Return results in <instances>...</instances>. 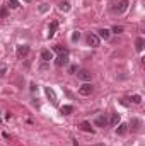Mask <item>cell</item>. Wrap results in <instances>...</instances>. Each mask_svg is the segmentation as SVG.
I'll return each instance as SVG.
<instances>
[{"label":"cell","instance_id":"obj_1","mask_svg":"<svg viewBox=\"0 0 145 146\" xmlns=\"http://www.w3.org/2000/svg\"><path fill=\"white\" fill-rule=\"evenodd\" d=\"M128 5H130V2H128V0H119V2H116V3H113L111 10H113L114 14H123V12H126Z\"/></svg>","mask_w":145,"mask_h":146},{"label":"cell","instance_id":"obj_2","mask_svg":"<svg viewBox=\"0 0 145 146\" xmlns=\"http://www.w3.org/2000/svg\"><path fill=\"white\" fill-rule=\"evenodd\" d=\"M55 65H56V66H65V65H68V53H67V51L60 53L58 58L55 60Z\"/></svg>","mask_w":145,"mask_h":146},{"label":"cell","instance_id":"obj_3","mask_svg":"<svg viewBox=\"0 0 145 146\" xmlns=\"http://www.w3.org/2000/svg\"><path fill=\"white\" fill-rule=\"evenodd\" d=\"M99 42H101V39L97 37V34H94V33L87 34V44H89L91 48H97V46H99Z\"/></svg>","mask_w":145,"mask_h":146},{"label":"cell","instance_id":"obj_4","mask_svg":"<svg viewBox=\"0 0 145 146\" xmlns=\"http://www.w3.org/2000/svg\"><path fill=\"white\" fill-rule=\"evenodd\" d=\"M79 94H80V95H91V94H92V85H91V83H84V85L79 88Z\"/></svg>","mask_w":145,"mask_h":146},{"label":"cell","instance_id":"obj_5","mask_svg":"<svg viewBox=\"0 0 145 146\" xmlns=\"http://www.w3.org/2000/svg\"><path fill=\"white\" fill-rule=\"evenodd\" d=\"M77 76H79L80 80H84V82H89V80L92 78V73L89 72V70H80V72L77 73Z\"/></svg>","mask_w":145,"mask_h":146},{"label":"cell","instance_id":"obj_6","mask_svg":"<svg viewBox=\"0 0 145 146\" xmlns=\"http://www.w3.org/2000/svg\"><path fill=\"white\" fill-rule=\"evenodd\" d=\"M44 92H46V95L50 97V100H51V104H53V106H56V104H58V100H56V95H55V92H53V88H50V87H46V90H44Z\"/></svg>","mask_w":145,"mask_h":146},{"label":"cell","instance_id":"obj_7","mask_svg":"<svg viewBox=\"0 0 145 146\" xmlns=\"http://www.w3.org/2000/svg\"><path fill=\"white\" fill-rule=\"evenodd\" d=\"M96 124H97L99 127H104V126L108 124V119H106V115H97V117H96Z\"/></svg>","mask_w":145,"mask_h":146},{"label":"cell","instance_id":"obj_8","mask_svg":"<svg viewBox=\"0 0 145 146\" xmlns=\"http://www.w3.org/2000/svg\"><path fill=\"white\" fill-rule=\"evenodd\" d=\"M56 27H58V22H56V21H53V22L50 24V29H48V37H53V36H55Z\"/></svg>","mask_w":145,"mask_h":146},{"label":"cell","instance_id":"obj_9","mask_svg":"<svg viewBox=\"0 0 145 146\" xmlns=\"http://www.w3.org/2000/svg\"><path fill=\"white\" fill-rule=\"evenodd\" d=\"M28 53H29V48H28V46H19V48H17V56H19V58L26 56Z\"/></svg>","mask_w":145,"mask_h":146},{"label":"cell","instance_id":"obj_10","mask_svg":"<svg viewBox=\"0 0 145 146\" xmlns=\"http://www.w3.org/2000/svg\"><path fill=\"white\" fill-rule=\"evenodd\" d=\"M41 60H43L44 63H48V61L51 60V53H50L48 49H43V51H41Z\"/></svg>","mask_w":145,"mask_h":146},{"label":"cell","instance_id":"obj_11","mask_svg":"<svg viewBox=\"0 0 145 146\" xmlns=\"http://www.w3.org/2000/svg\"><path fill=\"white\" fill-rule=\"evenodd\" d=\"M144 46H145L144 37H138V39L135 41V48H137V51H144Z\"/></svg>","mask_w":145,"mask_h":146},{"label":"cell","instance_id":"obj_12","mask_svg":"<svg viewBox=\"0 0 145 146\" xmlns=\"http://www.w3.org/2000/svg\"><path fill=\"white\" fill-rule=\"evenodd\" d=\"M109 124H111V126H118V124H119V114H111Z\"/></svg>","mask_w":145,"mask_h":146},{"label":"cell","instance_id":"obj_13","mask_svg":"<svg viewBox=\"0 0 145 146\" xmlns=\"http://www.w3.org/2000/svg\"><path fill=\"white\" fill-rule=\"evenodd\" d=\"M80 129H82V131H85V133H94V129L91 127V124H89V122H85V121H84V122H80Z\"/></svg>","mask_w":145,"mask_h":146},{"label":"cell","instance_id":"obj_14","mask_svg":"<svg viewBox=\"0 0 145 146\" xmlns=\"http://www.w3.org/2000/svg\"><path fill=\"white\" fill-rule=\"evenodd\" d=\"M126 131H128V124H118V127H116L118 134H126Z\"/></svg>","mask_w":145,"mask_h":146},{"label":"cell","instance_id":"obj_15","mask_svg":"<svg viewBox=\"0 0 145 146\" xmlns=\"http://www.w3.org/2000/svg\"><path fill=\"white\" fill-rule=\"evenodd\" d=\"M130 126H132V129H133V131H138V129H140V126H142V122H140L138 119H133V121L130 122Z\"/></svg>","mask_w":145,"mask_h":146},{"label":"cell","instance_id":"obj_16","mask_svg":"<svg viewBox=\"0 0 145 146\" xmlns=\"http://www.w3.org/2000/svg\"><path fill=\"white\" fill-rule=\"evenodd\" d=\"M109 34H111V33H109L108 29H101V31H99V34H97V37H99V39H108Z\"/></svg>","mask_w":145,"mask_h":146},{"label":"cell","instance_id":"obj_17","mask_svg":"<svg viewBox=\"0 0 145 146\" xmlns=\"http://www.w3.org/2000/svg\"><path fill=\"white\" fill-rule=\"evenodd\" d=\"M58 7H60L62 12H68V10H70V3H68V2H60Z\"/></svg>","mask_w":145,"mask_h":146},{"label":"cell","instance_id":"obj_18","mask_svg":"<svg viewBox=\"0 0 145 146\" xmlns=\"http://www.w3.org/2000/svg\"><path fill=\"white\" fill-rule=\"evenodd\" d=\"M72 112H73L72 106H63V107H62V114H65V115H68V114H72Z\"/></svg>","mask_w":145,"mask_h":146},{"label":"cell","instance_id":"obj_19","mask_svg":"<svg viewBox=\"0 0 145 146\" xmlns=\"http://www.w3.org/2000/svg\"><path fill=\"white\" fill-rule=\"evenodd\" d=\"M7 5L10 9H19V2L17 0H7Z\"/></svg>","mask_w":145,"mask_h":146},{"label":"cell","instance_id":"obj_20","mask_svg":"<svg viewBox=\"0 0 145 146\" xmlns=\"http://www.w3.org/2000/svg\"><path fill=\"white\" fill-rule=\"evenodd\" d=\"M113 33H114V34H121V33H123V27H121V26H114V27H113Z\"/></svg>","mask_w":145,"mask_h":146},{"label":"cell","instance_id":"obj_21","mask_svg":"<svg viewBox=\"0 0 145 146\" xmlns=\"http://www.w3.org/2000/svg\"><path fill=\"white\" fill-rule=\"evenodd\" d=\"M132 102H133V104H140V102H142V97H140V95H133V97H132Z\"/></svg>","mask_w":145,"mask_h":146},{"label":"cell","instance_id":"obj_22","mask_svg":"<svg viewBox=\"0 0 145 146\" xmlns=\"http://www.w3.org/2000/svg\"><path fill=\"white\" fill-rule=\"evenodd\" d=\"M79 39H80V33H79V31H75V33L72 34V41H79Z\"/></svg>","mask_w":145,"mask_h":146},{"label":"cell","instance_id":"obj_23","mask_svg":"<svg viewBox=\"0 0 145 146\" xmlns=\"http://www.w3.org/2000/svg\"><path fill=\"white\" fill-rule=\"evenodd\" d=\"M5 73H7V66L5 65H0V76H3Z\"/></svg>","mask_w":145,"mask_h":146},{"label":"cell","instance_id":"obj_24","mask_svg":"<svg viewBox=\"0 0 145 146\" xmlns=\"http://www.w3.org/2000/svg\"><path fill=\"white\" fill-rule=\"evenodd\" d=\"M0 17H7V9H5V7L0 9Z\"/></svg>","mask_w":145,"mask_h":146},{"label":"cell","instance_id":"obj_25","mask_svg":"<svg viewBox=\"0 0 145 146\" xmlns=\"http://www.w3.org/2000/svg\"><path fill=\"white\" fill-rule=\"evenodd\" d=\"M75 72H77V66H75V65H72V66L68 68V73H75Z\"/></svg>","mask_w":145,"mask_h":146},{"label":"cell","instance_id":"obj_26","mask_svg":"<svg viewBox=\"0 0 145 146\" xmlns=\"http://www.w3.org/2000/svg\"><path fill=\"white\" fill-rule=\"evenodd\" d=\"M46 9H48V7H46V3H41V7H39V10H41V12H46Z\"/></svg>","mask_w":145,"mask_h":146},{"label":"cell","instance_id":"obj_27","mask_svg":"<svg viewBox=\"0 0 145 146\" xmlns=\"http://www.w3.org/2000/svg\"><path fill=\"white\" fill-rule=\"evenodd\" d=\"M55 51H58V53H63V51H65V49H63V48H62V46H55Z\"/></svg>","mask_w":145,"mask_h":146},{"label":"cell","instance_id":"obj_28","mask_svg":"<svg viewBox=\"0 0 145 146\" xmlns=\"http://www.w3.org/2000/svg\"><path fill=\"white\" fill-rule=\"evenodd\" d=\"M94 146H104V145H94Z\"/></svg>","mask_w":145,"mask_h":146},{"label":"cell","instance_id":"obj_29","mask_svg":"<svg viewBox=\"0 0 145 146\" xmlns=\"http://www.w3.org/2000/svg\"><path fill=\"white\" fill-rule=\"evenodd\" d=\"M24 2H31V0H24Z\"/></svg>","mask_w":145,"mask_h":146}]
</instances>
